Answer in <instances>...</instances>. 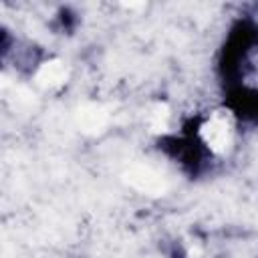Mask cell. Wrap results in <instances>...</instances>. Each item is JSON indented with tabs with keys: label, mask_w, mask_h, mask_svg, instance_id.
<instances>
[{
	"label": "cell",
	"mask_w": 258,
	"mask_h": 258,
	"mask_svg": "<svg viewBox=\"0 0 258 258\" xmlns=\"http://www.w3.org/2000/svg\"><path fill=\"white\" fill-rule=\"evenodd\" d=\"M232 133L234 129L228 111L212 113L198 129L200 139L212 153H226V149L232 145Z\"/></svg>",
	"instance_id": "cell-1"
},
{
	"label": "cell",
	"mask_w": 258,
	"mask_h": 258,
	"mask_svg": "<svg viewBox=\"0 0 258 258\" xmlns=\"http://www.w3.org/2000/svg\"><path fill=\"white\" fill-rule=\"evenodd\" d=\"M129 183L135 189L145 191V194H159V191H163V183H161L159 175L153 173L147 167H135V169H131L129 171Z\"/></svg>",
	"instance_id": "cell-2"
},
{
	"label": "cell",
	"mask_w": 258,
	"mask_h": 258,
	"mask_svg": "<svg viewBox=\"0 0 258 258\" xmlns=\"http://www.w3.org/2000/svg\"><path fill=\"white\" fill-rule=\"evenodd\" d=\"M67 79V69L60 60H46L38 67L36 71V81L44 87H54L60 85Z\"/></svg>",
	"instance_id": "cell-3"
},
{
	"label": "cell",
	"mask_w": 258,
	"mask_h": 258,
	"mask_svg": "<svg viewBox=\"0 0 258 258\" xmlns=\"http://www.w3.org/2000/svg\"><path fill=\"white\" fill-rule=\"evenodd\" d=\"M103 123H105V113H103V109H99V107H87V109L83 111V125H85L87 129L103 127Z\"/></svg>",
	"instance_id": "cell-4"
}]
</instances>
